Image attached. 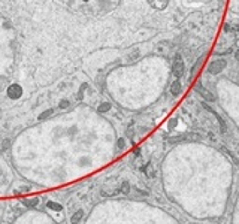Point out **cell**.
Returning <instances> with one entry per match:
<instances>
[{
  "instance_id": "7",
  "label": "cell",
  "mask_w": 239,
  "mask_h": 224,
  "mask_svg": "<svg viewBox=\"0 0 239 224\" xmlns=\"http://www.w3.org/2000/svg\"><path fill=\"white\" fill-rule=\"evenodd\" d=\"M47 206H48V209H52V211H55V212H60V211H63L62 205L55 203V202H48Z\"/></svg>"
},
{
  "instance_id": "5",
  "label": "cell",
  "mask_w": 239,
  "mask_h": 224,
  "mask_svg": "<svg viewBox=\"0 0 239 224\" xmlns=\"http://www.w3.org/2000/svg\"><path fill=\"white\" fill-rule=\"evenodd\" d=\"M148 3H150L154 9H164V7L167 6L169 0H148Z\"/></svg>"
},
{
  "instance_id": "11",
  "label": "cell",
  "mask_w": 239,
  "mask_h": 224,
  "mask_svg": "<svg viewBox=\"0 0 239 224\" xmlns=\"http://www.w3.org/2000/svg\"><path fill=\"white\" fill-rule=\"evenodd\" d=\"M123 193H129V190H130V185H129V182H124L123 184Z\"/></svg>"
},
{
  "instance_id": "2",
  "label": "cell",
  "mask_w": 239,
  "mask_h": 224,
  "mask_svg": "<svg viewBox=\"0 0 239 224\" xmlns=\"http://www.w3.org/2000/svg\"><path fill=\"white\" fill-rule=\"evenodd\" d=\"M226 67V60L223 58H220V60H215L212 61L211 64H209V67H208V72L211 75H218L220 72H223V69Z\"/></svg>"
},
{
  "instance_id": "1",
  "label": "cell",
  "mask_w": 239,
  "mask_h": 224,
  "mask_svg": "<svg viewBox=\"0 0 239 224\" xmlns=\"http://www.w3.org/2000/svg\"><path fill=\"white\" fill-rule=\"evenodd\" d=\"M184 70H185L184 61H182V58L178 55L177 58H175V61H173V67H172V72H173V75H175V78H177V79H179V78L184 75Z\"/></svg>"
},
{
  "instance_id": "6",
  "label": "cell",
  "mask_w": 239,
  "mask_h": 224,
  "mask_svg": "<svg viewBox=\"0 0 239 224\" xmlns=\"http://www.w3.org/2000/svg\"><path fill=\"white\" fill-rule=\"evenodd\" d=\"M171 93L173 96H178L179 93H181V84H179V81H178V79H175V82L171 85Z\"/></svg>"
},
{
  "instance_id": "13",
  "label": "cell",
  "mask_w": 239,
  "mask_h": 224,
  "mask_svg": "<svg viewBox=\"0 0 239 224\" xmlns=\"http://www.w3.org/2000/svg\"><path fill=\"white\" fill-rule=\"evenodd\" d=\"M235 58H236V60L239 61V49H238V51H236V52H235Z\"/></svg>"
},
{
  "instance_id": "10",
  "label": "cell",
  "mask_w": 239,
  "mask_h": 224,
  "mask_svg": "<svg viewBox=\"0 0 239 224\" xmlns=\"http://www.w3.org/2000/svg\"><path fill=\"white\" fill-rule=\"evenodd\" d=\"M111 108V105L109 103H105V105H102V106H100V108H99V111H100V112H105V111H108V109Z\"/></svg>"
},
{
  "instance_id": "3",
  "label": "cell",
  "mask_w": 239,
  "mask_h": 224,
  "mask_svg": "<svg viewBox=\"0 0 239 224\" xmlns=\"http://www.w3.org/2000/svg\"><path fill=\"white\" fill-rule=\"evenodd\" d=\"M21 94H22V88H21V85H18V84H12V85L7 88V96H9L11 99H14V100L20 99Z\"/></svg>"
},
{
  "instance_id": "12",
  "label": "cell",
  "mask_w": 239,
  "mask_h": 224,
  "mask_svg": "<svg viewBox=\"0 0 239 224\" xmlns=\"http://www.w3.org/2000/svg\"><path fill=\"white\" fill-rule=\"evenodd\" d=\"M118 147H120V148H124V141H123V139H120V141H118Z\"/></svg>"
},
{
  "instance_id": "9",
  "label": "cell",
  "mask_w": 239,
  "mask_h": 224,
  "mask_svg": "<svg viewBox=\"0 0 239 224\" xmlns=\"http://www.w3.org/2000/svg\"><path fill=\"white\" fill-rule=\"evenodd\" d=\"M82 215H84V212H82V211H78V212H76L75 215L72 217V221H73V223H76V221H79V220H81V218H82Z\"/></svg>"
},
{
  "instance_id": "8",
  "label": "cell",
  "mask_w": 239,
  "mask_h": 224,
  "mask_svg": "<svg viewBox=\"0 0 239 224\" xmlns=\"http://www.w3.org/2000/svg\"><path fill=\"white\" fill-rule=\"evenodd\" d=\"M24 203L28 205V206H34V205L39 203V199H27V200H24Z\"/></svg>"
},
{
  "instance_id": "4",
  "label": "cell",
  "mask_w": 239,
  "mask_h": 224,
  "mask_svg": "<svg viewBox=\"0 0 239 224\" xmlns=\"http://www.w3.org/2000/svg\"><path fill=\"white\" fill-rule=\"evenodd\" d=\"M196 88H197L199 94L202 96V97H203L205 100H208V102H212V100L215 99V97H214V94H212V93H211V91H209V90H206L205 87L202 85V84H197V87H196Z\"/></svg>"
}]
</instances>
